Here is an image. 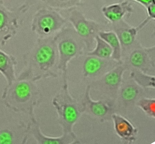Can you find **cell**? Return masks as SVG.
I'll use <instances>...</instances> for the list:
<instances>
[{
	"label": "cell",
	"instance_id": "cell-13",
	"mask_svg": "<svg viewBox=\"0 0 155 144\" xmlns=\"http://www.w3.org/2000/svg\"><path fill=\"white\" fill-rule=\"evenodd\" d=\"M133 10L131 1H127L104 6L101 9L103 16L112 24L122 20L125 16L130 17Z\"/></svg>",
	"mask_w": 155,
	"mask_h": 144
},
{
	"label": "cell",
	"instance_id": "cell-22",
	"mask_svg": "<svg viewBox=\"0 0 155 144\" xmlns=\"http://www.w3.org/2000/svg\"><path fill=\"white\" fill-rule=\"evenodd\" d=\"M137 105L147 115L154 118L155 117V99L144 98L137 102Z\"/></svg>",
	"mask_w": 155,
	"mask_h": 144
},
{
	"label": "cell",
	"instance_id": "cell-8",
	"mask_svg": "<svg viewBox=\"0 0 155 144\" xmlns=\"http://www.w3.org/2000/svg\"><path fill=\"white\" fill-rule=\"evenodd\" d=\"M152 20L147 16L136 27H134L124 19L112 24L113 31L117 34L121 44L122 51L131 47L136 41L137 36L139 30L144 27Z\"/></svg>",
	"mask_w": 155,
	"mask_h": 144
},
{
	"label": "cell",
	"instance_id": "cell-25",
	"mask_svg": "<svg viewBox=\"0 0 155 144\" xmlns=\"http://www.w3.org/2000/svg\"><path fill=\"white\" fill-rule=\"evenodd\" d=\"M154 0H135L132 2H136L138 4L141 5L145 8H146L150 5L152 3Z\"/></svg>",
	"mask_w": 155,
	"mask_h": 144
},
{
	"label": "cell",
	"instance_id": "cell-6",
	"mask_svg": "<svg viewBox=\"0 0 155 144\" xmlns=\"http://www.w3.org/2000/svg\"><path fill=\"white\" fill-rule=\"evenodd\" d=\"M69 10L68 21L82 39L87 50H92L95 43V37L100 31L105 30V26L97 21L87 19L82 11L76 8Z\"/></svg>",
	"mask_w": 155,
	"mask_h": 144
},
{
	"label": "cell",
	"instance_id": "cell-9",
	"mask_svg": "<svg viewBox=\"0 0 155 144\" xmlns=\"http://www.w3.org/2000/svg\"><path fill=\"white\" fill-rule=\"evenodd\" d=\"M29 135L39 144H69L79 143L75 133H63L58 137L46 136L42 132L36 118L31 119L28 124Z\"/></svg>",
	"mask_w": 155,
	"mask_h": 144
},
{
	"label": "cell",
	"instance_id": "cell-1",
	"mask_svg": "<svg viewBox=\"0 0 155 144\" xmlns=\"http://www.w3.org/2000/svg\"><path fill=\"white\" fill-rule=\"evenodd\" d=\"M25 67L17 77L37 82L43 79L57 78L58 51L54 37L38 38L32 48L23 56Z\"/></svg>",
	"mask_w": 155,
	"mask_h": 144
},
{
	"label": "cell",
	"instance_id": "cell-10",
	"mask_svg": "<svg viewBox=\"0 0 155 144\" xmlns=\"http://www.w3.org/2000/svg\"><path fill=\"white\" fill-rule=\"evenodd\" d=\"M122 64L112 59H102L93 56L86 55L82 65L84 77L92 78L104 75L117 66Z\"/></svg>",
	"mask_w": 155,
	"mask_h": 144
},
{
	"label": "cell",
	"instance_id": "cell-2",
	"mask_svg": "<svg viewBox=\"0 0 155 144\" xmlns=\"http://www.w3.org/2000/svg\"><path fill=\"white\" fill-rule=\"evenodd\" d=\"M31 80L19 78L7 85L2 95L5 106L16 113L36 118L34 110L41 103V94L36 83Z\"/></svg>",
	"mask_w": 155,
	"mask_h": 144
},
{
	"label": "cell",
	"instance_id": "cell-18",
	"mask_svg": "<svg viewBox=\"0 0 155 144\" xmlns=\"http://www.w3.org/2000/svg\"><path fill=\"white\" fill-rule=\"evenodd\" d=\"M126 70V67L122 63L119 65L103 75L101 81L108 88H116L121 82L123 75Z\"/></svg>",
	"mask_w": 155,
	"mask_h": 144
},
{
	"label": "cell",
	"instance_id": "cell-23",
	"mask_svg": "<svg viewBox=\"0 0 155 144\" xmlns=\"http://www.w3.org/2000/svg\"><path fill=\"white\" fill-rule=\"evenodd\" d=\"M138 94V90L136 87L132 86L125 87L121 92V96L124 101H130L134 100Z\"/></svg>",
	"mask_w": 155,
	"mask_h": 144
},
{
	"label": "cell",
	"instance_id": "cell-19",
	"mask_svg": "<svg viewBox=\"0 0 155 144\" xmlns=\"http://www.w3.org/2000/svg\"><path fill=\"white\" fill-rule=\"evenodd\" d=\"M95 46L93 49L86 53V55L93 56L102 59H111L113 50L110 46L98 35L95 37Z\"/></svg>",
	"mask_w": 155,
	"mask_h": 144
},
{
	"label": "cell",
	"instance_id": "cell-4",
	"mask_svg": "<svg viewBox=\"0 0 155 144\" xmlns=\"http://www.w3.org/2000/svg\"><path fill=\"white\" fill-rule=\"evenodd\" d=\"M59 54L58 69L62 76L67 75L69 63L83 56L86 48L84 41L73 27H65L54 37Z\"/></svg>",
	"mask_w": 155,
	"mask_h": 144
},
{
	"label": "cell",
	"instance_id": "cell-12",
	"mask_svg": "<svg viewBox=\"0 0 155 144\" xmlns=\"http://www.w3.org/2000/svg\"><path fill=\"white\" fill-rule=\"evenodd\" d=\"M29 135L28 124L21 122L1 129L0 143L25 144Z\"/></svg>",
	"mask_w": 155,
	"mask_h": 144
},
{
	"label": "cell",
	"instance_id": "cell-15",
	"mask_svg": "<svg viewBox=\"0 0 155 144\" xmlns=\"http://www.w3.org/2000/svg\"><path fill=\"white\" fill-rule=\"evenodd\" d=\"M111 118L114 122L115 133L123 140L131 143L136 140L137 130L128 120L116 114H113Z\"/></svg>",
	"mask_w": 155,
	"mask_h": 144
},
{
	"label": "cell",
	"instance_id": "cell-5",
	"mask_svg": "<svg viewBox=\"0 0 155 144\" xmlns=\"http://www.w3.org/2000/svg\"><path fill=\"white\" fill-rule=\"evenodd\" d=\"M67 19L58 11L48 6L38 10L33 17L31 30L38 38L54 37L66 27Z\"/></svg>",
	"mask_w": 155,
	"mask_h": 144
},
{
	"label": "cell",
	"instance_id": "cell-3",
	"mask_svg": "<svg viewBox=\"0 0 155 144\" xmlns=\"http://www.w3.org/2000/svg\"><path fill=\"white\" fill-rule=\"evenodd\" d=\"M58 114V121L63 133H74V126L84 112L82 102L74 98L68 89L67 76L63 77V85L52 101Z\"/></svg>",
	"mask_w": 155,
	"mask_h": 144
},
{
	"label": "cell",
	"instance_id": "cell-14",
	"mask_svg": "<svg viewBox=\"0 0 155 144\" xmlns=\"http://www.w3.org/2000/svg\"><path fill=\"white\" fill-rule=\"evenodd\" d=\"M90 91L91 86L88 85L86 88L82 101L84 112L87 110L89 111L92 115L98 118H105L112 110L111 105L101 100L95 101L93 100L91 96Z\"/></svg>",
	"mask_w": 155,
	"mask_h": 144
},
{
	"label": "cell",
	"instance_id": "cell-20",
	"mask_svg": "<svg viewBox=\"0 0 155 144\" xmlns=\"http://www.w3.org/2000/svg\"><path fill=\"white\" fill-rule=\"evenodd\" d=\"M131 76L139 86L144 88H155V76L137 69L133 71Z\"/></svg>",
	"mask_w": 155,
	"mask_h": 144
},
{
	"label": "cell",
	"instance_id": "cell-11",
	"mask_svg": "<svg viewBox=\"0 0 155 144\" xmlns=\"http://www.w3.org/2000/svg\"><path fill=\"white\" fill-rule=\"evenodd\" d=\"M129 60L132 66L144 72L149 68H154L155 46L145 47L140 45L139 47L132 51L129 56Z\"/></svg>",
	"mask_w": 155,
	"mask_h": 144
},
{
	"label": "cell",
	"instance_id": "cell-17",
	"mask_svg": "<svg viewBox=\"0 0 155 144\" xmlns=\"http://www.w3.org/2000/svg\"><path fill=\"white\" fill-rule=\"evenodd\" d=\"M98 35L106 42L113 50L111 59L118 63H122V50L121 44L117 34L113 30H103Z\"/></svg>",
	"mask_w": 155,
	"mask_h": 144
},
{
	"label": "cell",
	"instance_id": "cell-21",
	"mask_svg": "<svg viewBox=\"0 0 155 144\" xmlns=\"http://www.w3.org/2000/svg\"><path fill=\"white\" fill-rule=\"evenodd\" d=\"M46 6L56 10H69L81 5L82 1H42Z\"/></svg>",
	"mask_w": 155,
	"mask_h": 144
},
{
	"label": "cell",
	"instance_id": "cell-16",
	"mask_svg": "<svg viewBox=\"0 0 155 144\" xmlns=\"http://www.w3.org/2000/svg\"><path fill=\"white\" fill-rule=\"evenodd\" d=\"M18 63L13 55L5 51H0V72L6 80L7 85L11 84L17 79L15 67Z\"/></svg>",
	"mask_w": 155,
	"mask_h": 144
},
{
	"label": "cell",
	"instance_id": "cell-7",
	"mask_svg": "<svg viewBox=\"0 0 155 144\" xmlns=\"http://www.w3.org/2000/svg\"><path fill=\"white\" fill-rule=\"evenodd\" d=\"M26 4L15 9H9L5 5L4 2L0 1V38L1 46L5 45L7 41L16 35L19 26L18 20L22 14L28 11Z\"/></svg>",
	"mask_w": 155,
	"mask_h": 144
},
{
	"label": "cell",
	"instance_id": "cell-24",
	"mask_svg": "<svg viewBox=\"0 0 155 144\" xmlns=\"http://www.w3.org/2000/svg\"><path fill=\"white\" fill-rule=\"evenodd\" d=\"M148 17L154 20L155 19V4L154 1L146 8Z\"/></svg>",
	"mask_w": 155,
	"mask_h": 144
}]
</instances>
